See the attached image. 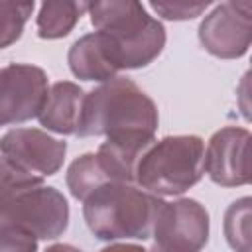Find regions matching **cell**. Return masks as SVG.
Wrapping results in <instances>:
<instances>
[{
	"mask_svg": "<svg viewBox=\"0 0 252 252\" xmlns=\"http://www.w3.org/2000/svg\"><path fill=\"white\" fill-rule=\"evenodd\" d=\"M199 41L219 59L242 57L252 41V20L234 12L228 4L217 6L199 26Z\"/></svg>",
	"mask_w": 252,
	"mask_h": 252,
	"instance_id": "10",
	"label": "cell"
},
{
	"mask_svg": "<svg viewBox=\"0 0 252 252\" xmlns=\"http://www.w3.org/2000/svg\"><path fill=\"white\" fill-rule=\"evenodd\" d=\"M85 91L71 81L53 83L37 114L39 124L55 134H75L83 112Z\"/></svg>",
	"mask_w": 252,
	"mask_h": 252,
	"instance_id": "13",
	"label": "cell"
},
{
	"mask_svg": "<svg viewBox=\"0 0 252 252\" xmlns=\"http://www.w3.org/2000/svg\"><path fill=\"white\" fill-rule=\"evenodd\" d=\"M47 91V75L35 65L12 63L0 69V126L37 118Z\"/></svg>",
	"mask_w": 252,
	"mask_h": 252,
	"instance_id": "7",
	"label": "cell"
},
{
	"mask_svg": "<svg viewBox=\"0 0 252 252\" xmlns=\"http://www.w3.org/2000/svg\"><path fill=\"white\" fill-rule=\"evenodd\" d=\"M37 248V238L18 226H0V250L32 252Z\"/></svg>",
	"mask_w": 252,
	"mask_h": 252,
	"instance_id": "20",
	"label": "cell"
},
{
	"mask_svg": "<svg viewBox=\"0 0 252 252\" xmlns=\"http://www.w3.org/2000/svg\"><path fill=\"white\" fill-rule=\"evenodd\" d=\"M159 122L156 102L128 77H112L85 93L77 136L156 134Z\"/></svg>",
	"mask_w": 252,
	"mask_h": 252,
	"instance_id": "2",
	"label": "cell"
},
{
	"mask_svg": "<svg viewBox=\"0 0 252 252\" xmlns=\"http://www.w3.org/2000/svg\"><path fill=\"white\" fill-rule=\"evenodd\" d=\"M89 12L94 30L112 39L120 69H142L165 47V28L142 0H94Z\"/></svg>",
	"mask_w": 252,
	"mask_h": 252,
	"instance_id": "3",
	"label": "cell"
},
{
	"mask_svg": "<svg viewBox=\"0 0 252 252\" xmlns=\"http://www.w3.org/2000/svg\"><path fill=\"white\" fill-rule=\"evenodd\" d=\"M41 179L43 177H37V175H32V173L18 169L0 154V201L10 197L16 191H22V189L32 187V185H39Z\"/></svg>",
	"mask_w": 252,
	"mask_h": 252,
	"instance_id": "19",
	"label": "cell"
},
{
	"mask_svg": "<svg viewBox=\"0 0 252 252\" xmlns=\"http://www.w3.org/2000/svg\"><path fill=\"white\" fill-rule=\"evenodd\" d=\"M154 248L165 252H195L209 240V213L195 199L161 203L154 228Z\"/></svg>",
	"mask_w": 252,
	"mask_h": 252,
	"instance_id": "6",
	"label": "cell"
},
{
	"mask_svg": "<svg viewBox=\"0 0 252 252\" xmlns=\"http://www.w3.org/2000/svg\"><path fill=\"white\" fill-rule=\"evenodd\" d=\"M205 171L220 187H240L250 181V132L240 126L217 130L205 150Z\"/></svg>",
	"mask_w": 252,
	"mask_h": 252,
	"instance_id": "9",
	"label": "cell"
},
{
	"mask_svg": "<svg viewBox=\"0 0 252 252\" xmlns=\"http://www.w3.org/2000/svg\"><path fill=\"white\" fill-rule=\"evenodd\" d=\"M0 154L22 171L47 177L63 167L67 144L39 128H14L0 138Z\"/></svg>",
	"mask_w": 252,
	"mask_h": 252,
	"instance_id": "8",
	"label": "cell"
},
{
	"mask_svg": "<svg viewBox=\"0 0 252 252\" xmlns=\"http://www.w3.org/2000/svg\"><path fill=\"white\" fill-rule=\"evenodd\" d=\"M94 0H41L37 14V35L41 39H61L69 35L79 20L91 10Z\"/></svg>",
	"mask_w": 252,
	"mask_h": 252,
	"instance_id": "14",
	"label": "cell"
},
{
	"mask_svg": "<svg viewBox=\"0 0 252 252\" xmlns=\"http://www.w3.org/2000/svg\"><path fill=\"white\" fill-rule=\"evenodd\" d=\"M0 226H18L37 240L59 238L69 226V203L55 187H26L0 201Z\"/></svg>",
	"mask_w": 252,
	"mask_h": 252,
	"instance_id": "5",
	"label": "cell"
},
{
	"mask_svg": "<svg viewBox=\"0 0 252 252\" xmlns=\"http://www.w3.org/2000/svg\"><path fill=\"white\" fill-rule=\"evenodd\" d=\"M33 6L35 0H0V49L10 47L22 37Z\"/></svg>",
	"mask_w": 252,
	"mask_h": 252,
	"instance_id": "17",
	"label": "cell"
},
{
	"mask_svg": "<svg viewBox=\"0 0 252 252\" xmlns=\"http://www.w3.org/2000/svg\"><path fill=\"white\" fill-rule=\"evenodd\" d=\"M163 199L128 181H106L83 199V217L94 238L104 242L146 240Z\"/></svg>",
	"mask_w": 252,
	"mask_h": 252,
	"instance_id": "1",
	"label": "cell"
},
{
	"mask_svg": "<svg viewBox=\"0 0 252 252\" xmlns=\"http://www.w3.org/2000/svg\"><path fill=\"white\" fill-rule=\"evenodd\" d=\"M205 173V142L193 134L165 136L142 154L134 183L158 195H181Z\"/></svg>",
	"mask_w": 252,
	"mask_h": 252,
	"instance_id": "4",
	"label": "cell"
},
{
	"mask_svg": "<svg viewBox=\"0 0 252 252\" xmlns=\"http://www.w3.org/2000/svg\"><path fill=\"white\" fill-rule=\"evenodd\" d=\"M226 4H228L234 12H238L240 16L252 20V14H250V0H228Z\"/></svg>",
	"mask_w": 252,
	"mask_h": 252,
	"instance_id": "21",
	"label": "cell"
},
{
	"mask_svg": "<svg viewBox=\"0 0 252 252\" xmlns=\"http://www.w3.org/2000/svg\"><path fill=\"white\" fill-rule=\"evenodd\" d=\"M156 134H122L108 136L96 150V158L110 181L136 179V165L142 154L154 144Z\"/></svg>",
	"mask_w": 252,
	"mask_h": 252,
	"instance_id": "12",
	"label": "cell"
},
{
	"mask_svg": "<svg viewBox=\"0 0 252 252\" xmlns=\"http://www.w3.org/2000/svg\"><path fill=\"white\" fill-rule=\"evenodd\" d=\"M106 181H110V179L104 173V169H102L96 154H93V152L79 156L69 165L67 175H65L67 189L71 191V195L77 201H83L89 193H93L98 185H102Z\"/></svg>",
	"mask_w": 252,
	"mask_h": 252,
	"instance_id": "15",
	"label": "cell"
},
{
	"mask_svg": "<svg viewBox=\"0 0 252 252\" xmlns=\"http://www.w3.org/2000/svg\"><path fill=\"white\" fill-rule=\"evenodd\" d=\"M154 12L169 22H187L201 16L215 0H148Z\"/></svg>",
	"mask_w": 252,
	"mask_h": 252,
	"instance_id": "18",
	"label": "cell"
},
{
	"mask_svg": "<svg viewBox=\"0 0 252 252\" xmlns=\"http://www.w3.org/2000/svg\"><path fill=\"white\" fill-rule=\"evenodd\" d=\"M67 63L71 73L81 81L102 83L120 71V61L112 39L102 32H93L79 37L69 53Z\"/></svg>",
	"mask_w": 252,
	"mask_h": 252,
	"instance_id": "11",
	"label": "cell"
},
{
	"mask_svg": "<svg viewBox=\"0 0 252 252\" xmlns=\"http://www.w3.org/2000/svg\"><path fill=\"white\" fill-rule=\"evenodd\" d=\"M250 197L236 199L224 213V236L230 248L238 252H250L252 248V236H250Z\"/></svg>",
	"mask_w": 252,
	"mask_h": 252,
	"instance_id": "16",
	"label": "cell"
}]
</instances>
